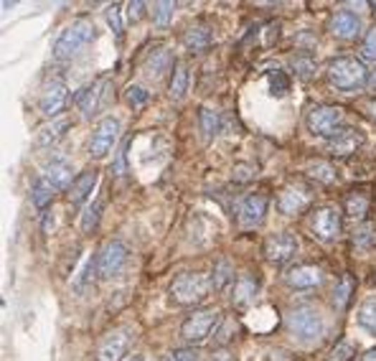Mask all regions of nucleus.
Here are the masks:
<instances>
[{"instance_id": "nucleus-35", "label": "nucleus", "mask_w": 376, "mask_h": 361, "mask_svg": "<svg viewBox=\"0 0 376 361\" xmlns=\"http://www.w3.org/2000/svg\"><path fill=\"white\" fill-rule=\"evenodd\" d=\"M105 15H107L110 28L115 31V36L122 39V34H125V23H122V6H119V3H112V6L105 11Z\"/></svg>"}, {"instance_id": "nucleus-29", "label": "nucleus", "mask_w": 376, "mask_h": 361, "mask_svg": "<svg viewBox=\"0 0 376 361\" xmlns=\"http://www.w3.org/2000/svg\"><path fill=\"white\" fill-rule=\"evenodd\" d=\"M354 244H356L361 252H369L376 247V224H361V227L354 232Z\"/></svg>"}, {"instance_id": "nucleus-10", "label": "nucleus", "mask_w": 376, "mask_h": 361, "mask_svg": "<svg viewBox=\"0 0 376 361\" xmlns=\"http://www.w3.org/2000/svg\"><path fill=\"white\" fill-rule=\"evenodd\" d=\"M127 343H130V336H127L125 328L110 331L97 346V361H122V356L127 351Z\"/></svg>"}, {"instance_id": "nucleus-38", "label": "nucleus", "mask_w": 376, "mask_h": 361, "mask_svg": "<svg viewBox=\"0 0 376 361\" xmlns=\"http://www.w3.org/2000/svg\"><path fill=\"white\" fill-rule=\"evenodd\" d=\"M270 87H272V94L285 97V94H287V89H290V79H287V74H285V72L270 74Z\"/></svg>"}, {"instance_id": "nucleus-9", "label": "nucleus", "mask_w": 376, "mask_h": 361, "mask_svg": "<svg viewBox=\"0 0 376 361\" xmlns=\"http://www.w3.org/2000/svg\"><path fill=\"white\" fill-rule=\"evenodd\" d=\"M297 237L290 235V232H283V235H272L270 239L264 242V257L275 265H283L297 252Z\"/></svg>"}, {"instance_id": "nucleus-7", "label": "nucleus", "mask_w": 376, "mask_h": 361, "mask_svg": "<svg viewBox=\"0 0 376 361\" xmlns=\"http://www.w3.org/2000/svg\"><path fill=\"white\" fill-rule=\"evenodd\" d=\"M127 257H130V252H127V247L122 244L119 239H112L107 242L105 247L99 249L97 254V273L102 280H110V277H115V275L119 273V270L127 265Z\"/></svg>"}, {"instance_id": "nucleus-31", "label": "nucleus", "mask_w": 376, "mask_h": 361, "mask_svg": "<svg viewBox=\"0 0 376 361\" xmlns=\"http://www.w3.org/2000/svg\"><path fill=\"white\" fill-rule=\"evenodd\" d=\"M231 280H234V270H231V262L229 260H219L216 268H214V275H212V288L214 290H224Z\"/></svg>"}, {"instance_id": "nucleus-16", "label": "nucleus", "mask_w": 376, "mask_h": 361, "mask_svg": "<svg viewBox=\"0 0 376 361\" xmlns=\"http://www.w3.org/2000/svg\"><path fill=\"white\" fill-rule=\"evenodd\" d=\"M285 280H287V285H290V288L313 290V288H318V285L323 282V273H320L318 268H313V265H295L292 270H287Z\"/></svg>"}, {"instance_id": "nucleus-8", "label": "nucleus", "mask_w": 376, "mask_h": 361, "mask_svg": "<svg viewBox=\"0 0 376 361\" xmlns=\"http://www.w3.org/2000/svg\"><path fill=\"white\" fill-rule=\"evenodd\" d=\"M119 135V120L117 117H102L94 125L92 138H89V155L92 158H105L110 150L115 147Z\"/></svg>"}, {"instance_id": "nucleus-27", "label": "nucleus", "mask_w": 376, "mask_h": 361, "mask_svg": "<svg viewBox=\"0 0 376 361\" xmlns=\"http://www.w3.org/2000/svg\"><path fill=\"white\" fill-rule=\"evenodd\" d=\"M53 191H56V188H53L46 178H36L33 180V188H31L33 204H36L39 209H46L48 204L53 201Z\"/></svg>"}, {"instance_id": "nucleus-14", "label": "nucleus", "mask_w": 376, "mask_h": 361, "mask_svg": "<svg viewBox=\"0 0 376 361\" xmlns=\"http://www.w3.org/2000/svg\"><path fill=\"white\" fill-rule=\"evenodd\" d=\"M361 143H363L361 130H354V127H341V130H338V133L328 140V153L338 155V158H344V155L356 153V147H361Z\"/></svg>"}, {"instance_id": "nucleus-12", "label": "nucleus", "mask_w": 376, "mask_h": 361, "mask_svg": "<svg viewBox=\"0 0 376 361\" xmlns=\"http://www.w3.org/2000/svg\"><path fill=\"white\" fill-rule=\"evenodd\" d=\"M267 214V196L252 194L239 204V224L245 229H254L264 221Z\"/></svg>"}, {"instance_id": "nucleus-2", "label": "nucleus", "mask_w": 376, "mask_h": 361, "mask_svg": "<svg viewBox=\"0 0 376 361\" xmlns=\"http://www.w3.org/2000/svg\"><path fill=\"white\" fill-rule=\"evenodd\" d=\"M366 79H369V72H366V67H363L361 61L349 59V56L330 61L328 81L336 89H341V92H354V89H361L363 84H366Z\"/></svg>"}, {"instance_id": "nucleus-22", "label": "nucleus", "mask_w": 376, "mask_h": 361, "mask_svg": "<svg viewBox=\"0 0 376 361\" xmlns=\"http://www.w3.org/2000/svg\"><path fill=\"white\" fill-rule=\"evenodd\" d=\"M44 178H46L53 188H66L69 183H74V180H72V168H69V163H66V161L46 163V166H44Z\"/></svg>"}, {"instance_id": "nucleus-5", "label": "nucleus", "mask_w": 376, "mask_h": 361, "mask_svg": "<svg viewBox=\"0 0 376 361\" xmlns=\"http://www.w3.org/2000/svg\"><path fill=\"white\" fill-rule=\"evenodd\" d=\"M341 125H344V110L341 107L318 105V107H311V112H308V127L318 138H328L330 140L341 130Z\"/></svg>"}, {"instance_id": "nucleus-50", "label": "nucleus", "mask_w": 376, "mask_h": 361, "mask_svg": "<svg viewBox=\"0 0 376 361\" xmlns=\"http://www.w3.org/2000/svg\"><path fill=\"white\" fill-rule=\"evenodd\" d=\"M374 8H376V3H374Z\"/></svg>"}, {"instance_id": "nucleus-43", "label": "nucleus", "mask_w": 376, "mask_h": 361, "mask_svg": "<svg viewBox=\"0 0 376 361\" xmlns=\"http://www.w3.org/2000/svg\"><path fill=\"white\" fill-rule=\"evenodd\" d=\"M143 3H138V0H135V3H130V6H127V18L132 20V23H135V20H140L143 18Z\"/></svg>"}, {"instance_id": "nucleus-48", "label": "nucleus", "mask_w": 376, "mask_h": 361, "mask_svg": "<svg viewBox=\"0 0 376 361\" xmlns=\"http://www.w3.org/2000/svg\"><path fill=\"white\" fill-rule=\"evenodd\" d=\"M369 110H371V114H374V120H376V100L371 102V107H369Z\"/></svg>"}, {"instance_id": "nucleus-39", "label": "nucleus", "mask_w": 376, "mask_h": 361, "mask_svg": "<svg viewBox=\"0 0 376 361\" xmlns=\"http://www.w3.org/2000/svg\"><path fill=\"white\" fill-rule=\"evenodd\" d=\"M311 176L318 180H323V183H333V180H336V171H333L328 163H313Z\"/></svg>"}, {"instance_id": "nucleus-24", "label": "nucleus", "mask_w": 376, "mask_h": 361, "mask_svg": "<svg viewBox=\"0 0 376 361\" xmlns=\"http://www.w3.org/2000/svg\"><path fill=\"white\" fill-rule=\"evenodd\" d=\"M188 81H191V74H188V67L186 64H176L173 69V77H171V100H183L186 92H188Z\"/></svg>"}, {"instance_id": "nucleus-4", "label": "nucleus", "mask_w": 376, "mask_h": 361, "mask_svg": "<svg viewBox=\"0 0 376 361\" xmlns=\"http://www.w3.org/2000/svg\"><path fill=\"white\" fill-rule=\"evenodd\" d=\"M212 282L206 280L204 275L198 273H183L179 275L171 285V295L173 301H179L181 306H193V303H201L209 295Z\"/></svg>"}, {"instance_id": "nucleus-18", "label": "nucleus", "mask_w": 376, "mask_h": 361, "mask_svg": "<svg viewBox=\"0 0 376 361\" xmlns=\"http://www.w3.org/2000/svg\"><path fill=\"white\" fill-rule=\"evenodd\" d=\"M107 89H110V79H99L97 84H92L89 89H84L79 97V107L84 112V117H92L99 107H102V102L107 100Z\"/></svg>"}, {"instance_id": "nucleus-21", "label": "nucleus", "mask_w": 376, "mask_h": 361, "mask_svg": "<svg viewBox=\"0 0 376 361\" xmlns=\"http://www.w3.org/2000/svg\"><path fill=\"white\" fill-rule=\"evenodd\" d=\"M181 41H183V46L188 48L191 54H201V51H206V48L214 44V34H212V28H206V26H191V28H186V34Z\"/></svg>"}, {"instance_id": "nucleus-15", "label": "nucleus", "mask_w": 376, "mask_h": 361, "mask_svg": "<svg viewBox=\"0 0 376 361\" xmlns=\"http://www.w3.org/2000/svg\"><path fill=\"white\" fill-rule=\"evenodd\" d=\"M330 34L346 41L356 39V36L361 34V18H358L356 13L346 11V8H341V11H336L333 18H330Z\"/></svg>"}, {"instance_id": "nucleus-40", "label": "nucleus", "mask_w": 376, "mask_h": 361, "mask_svg": "<svg viewBox=\"0 0 376 361\" xmlns=\"http://www.w3.org/2000/svg\"><path fill=\"white\" fill-rule=\"evenodd\" d=\"M361 56L366 61H376V28H371L361 44Z\"/></svg>"}, {"instance_id": "nucleus-13", "label": "nucleus", "mask_w": 376, "mask_h": 361, "mask_svg": "<svg viewBox=\"0 0 376 361\" xmlns=\"http://www.w3.org/2000/svg\"><path fill=\"white\" fill-rule=\"evenodd\" d=\"M66 100H69V89H66V84H61V81H53V84H48L44 92H41L39 97V110L46 117H56V114L61 112V110L66 107Z\"/></svg>"}, {"instance_id": "nucleus-46", "label": "nucleus", "mask_w": 376, "mask_h": 361, "mask_svg": "<svg viewBox=\"0 0 376 361\" xmlns=\"http://www.w3.org/2000/svg\"><path fill=\"white\" fill-rule=\"evenodd\" d=\"M51 227H53V216L46 214V219H44V232H48Z\"/></svg>"}, {"instance_id": "nucleus-6", "label": "nucleus", "mask_w": 376, "mask_h": 361, "mask_svg": "<svg viewBox=\"0 0 376 361\" xmlns=\"http://www.w3.org/2000/svg\"><path fill=\"white\" fill-rule=\"evenodd\" d=\"M216 323H219V310H196V313H191L183 321L181 336H183L188 343H201L212 336Z\"/></svg>"}, {"instance_id": "nucleus-25", "label": "nucleus", "mask_w": 376, "mask_h": 361, "mask_svg": "<svg viewBox=\"0 0 376 361\" xmlns=\"http://www.w3.org/2000/svg\"><path fill=\"white\" fill-rule=\"evenodd\" d=\"M257 295V280L252 275H242L237 282H234V303L237 306H247Z\"/></svg>"}, {"instance_id": "nucleus-28", "label": "nucleus", "mask_w": 376, "mask_h": 361, "mask_svg": "<svg viewBox=\"0 0 376 361\" xmlns=\"http://www.w3.org/2000/svg\"><path fill=\"white\" fill-rule=\"evenodd\" d=\"M351 293H354V277H351V275H344V277L336 282V288H333V306H336L338 310H344L351 301Z\"/></svg>"}, {"instance_id": "nucleus-45", "label": "nucleus", "mask_w": 376, "mask_h": 361, "mask_svg": "<svg viewBox=\"0 0 376 361\" xmlns=\"http://www.w3.org/2000/svg\"><path fill=\"white\" fill-rule=\"evenodd\" d=\"M212 361H237V359H234V356H231L229 351H219V354L212 356Z\"/></svg>"}, {"instance_id": "nucleus-33", "label": "nucleus", "mask_w": 376, "mask_h": 361, "mask_svg": "<svg viewBox=\"0 0 376 361\" xmlns=\"http://www.w3.org/2000/svg\"><path fill=\"white\" fill-rule=\"evenodd\" d=\"M176 13V3H155L153 6V23L158 28H168Z\"/></svg>"}, {"instance_id": "nucleus-19", "label": "nucleus", "mask_w": 376, "mask_h": 361, "mask_svg": "<svg viewBox=\"0 0 376 361\" xmlns=\"http://www.w3.org/2000/svg\"><path fill=\"white\" fill-rule=\"evenodd\" d=\"M308 201H311V196L305 194L303 188H285L283 194L278 196V209L283 211V214L292 216V214H300L305 206H308Z\"/></svg>"}, {"instance_id": "nucleus-3", "label": "nucleus", "mask_w": 376, "mask_h": 361, "mask_svg": "<svg viewBox=\"0 0 376 361\" xmlns=\"http://www.w3.org/2000/svg\"><path fill=\"white\" fill-rule=\"evenodd\" d=\"M287 326H290V331L300 339V341H318L325 331L323 315L318 313L313 306L292 308L290 318H287Z\"/></svg>"}, {"instance_id": "nucleus-30", "label": "nucleus", "mask_w": 376, "mask_h": 361, "mask_svg": "<svg viewBox=\"0 0 376 361\" xmlns=\"http://www.w3.org/2000/svg\"><path fill=\"white\" fill-rule=\"evenodd\" d=\"M356 318H358V326L366 328L371 336H376V301L374 298H369L366 303H361Z\"/></svg>"}, {"instance_id": "nucleus-20", "label": "nucleus", "mask_w": 376, "mask_h": 361, "mask_svg": "<svg viewBox=\"0 0 376 361\" xmlns=\"http://www.w3.org/2000/svg\"><path fill=\"white\" fill-rule=\"evenodd\" d=\"M94 186H97V171H84L79 178L72 183V191H69V204L72 206H82L89 196H92Z\"/></svg>"}, {"instance_id": "nucleus-47", "label": "nucleus", "mask_w": 376, "mask_h": 361, "mask_svg": "<svg viewBox=\"0 0 376 361\" xmlns=\"http://www.w3.org/2000/svg\"><path fill=\"white\" fill-rule=\"evenodd\" d=\"M363 361H376V348H371V351H366V354H363Z\"/></svg>"}, {"instance_id": "nucleus-49", "label": "nucleus", "mask_w": 376, "mask_h": 361, "mask_svg": "<svg viewBox=\"0 0 376 361\" xmlns=\"http://www.w3.org/2000/svg\"><path fill=\"white\" fill-rule=\"evenodd\" d=\"M160 361H171V359H160Z\"/></svg>"}, {"instance_id": "nucleus-36", "label": "nucleus", "mask_w": 376, "mask_h": 361, "mask_svg": "<svg viewBox=\"0 0 376 361\" xmlns=\"http://www.w3.org/2000/svg\"><path fill=\"white\" fill-rule=\"evenodd\" d=\"M292 69H295L297 77H303V79H308V77H311V74L316 72V61H313L311 56H305V54L292 56Z\"/></svg>"}, {"instance_id": "nucleus-23", "label": "nucleus", "mask_w": 376, "mask_h": 361, "mask_svg": "<svg viewBox=\"0 0 376 361\" xmlns=\"http://www.w3.org/2000/svg\"><path fill=\"white\" fill-rule=\"evenodd\" d=\"M69 127V120L59 117V120H51L48 125L39 127V133H36V145L39 147H48L51 143H56L64 135V130Z\"/></svg>"}, {"instance_id": "nucleus-11", "label": "nucleus", "mask_w": 376, "mask_h": 361, "mask_svg": "<svg viewBox=\"0 0 376 361\" xmlns=\"http://www.w3.org/2000/svg\"><path fill=\"white\" fill-rule=\"evenodd\" d=\"M313 232H316L318 239L323 242H333L341 235V214L338 209L333 206H323L316 211V219H313Z\"/></svg>"}, {"instance_id": "nucleus-1", "label": "nucleus", "mask_w": 376, "mask_h": 361, "mask_svg": "<svg viewBox=\"0 0 376 361\" xmlns=\"http://www.w3.org/2000/svg\"><path fill=\"white\" fill-rule=\"evenodd\" d=\"M94 36H97V28H94V23L89 18L72 20V23L56 36V41H53V56H56V59H72V56H77L79 51H84V48L92 44Z\"/></svg>"}, {"instance_id": "nucleus-26", "label": "nucleus", "mask_w": 376, "mask_h": 361, "mask_svg": "<svg viewBox=\"0 0 376 361\" xmlns=\"http://www.w3.org/2000/svg\"><path fill=\"white\" fill-rule=\"evenodd\" d=\"M198 125H201V133H204L206 140H212L214 135L219 133V127H221V117H219L216 110L201 107L198 110Z\"/></svg>"}, {"instance_id": "nucleus-17", "label": "nucleus", "mask_w": 376, "mask_h": 361, "mask_svg": "<svg viewBox=\"0 0 376 361\" xmlns=\"http://www.w3.org/2000/svg\"><path fill=\"white\" fill-rule=\"evenodd\" d=\"M173 67V54H171V48H155V51H150L145 59V64H143V72H145L148 79L153 81H160L165 77V74L171 72Z\"/></svg>"}, {"instance_id": "nucleus-37", "label": "nucleus", "mask_w": 376, "mask_h": 361, "mask_svg": "<svg viewBox=\"0 0 376 361\" xmlns=\"http://www.w3.org/2000/svg\"><path fill=\"white\" fill-rule=\"evenodd\" d=\"M148 100H150V94H148L143 87H135V84H132V87L125 89V102L130 105V107H135V110L143 107Z\"/></svg>"}, {"instance_id": "nucleus-32", "label": "nucleus", "mask_w": 376, "mask_h": 361, "mask_svg": "<svg viewBox=\"0 0 376 361\" xmlns=\"http://www.w3.org/2000/svg\"><path fill=\"white\" fill-rule=\"evenodd\" d=\"M369 211V199H366V194H354L346 199V214L351 216V219H361L363 214Z\"/></svg>"}, {"instance_id": "nucleus-41", "label": "nucleus", "mask_w": 376, "mask_h": 361, "mask_svg": "<svg viewBox=\"0 0 376 361\" xmlns=\"http://www.w3.org/2000/svg\"><path fill=\"white\" fill-rule=\"evenodd\" d=\"M354 356V346L349 341H341L336 348H333V354H330V361H351Z\"/></svg>"}, {"instance_id": "nucleus-44", "label": "nucleus", "mask_w": 376, "mask_h": 361, "mask_svg": "<svg viewBox=\"0 0 376 361\" xmlns=\"http://www.w3.org/2000/svg\"><path fill=\"white\" fill-rule=\"evenodd\" d=\"M125 153H127V143L122 145V150L117 153V163L112 166V173H115V176H122V173H125Z\"/></svg>"}, {"instance_id": "nucleus-34", "label": "nucleus", "mask_w": 376, "mask_h": 361, "mask_svg": "<svg viewBox=\"0 0 376 361\" xmlns=\"http://www.w3.org/2000/svg\"><path fill=\"white\" fill-rule=\"evenodd\" d=\"M102 206H105V204H102V199H97L92 206L84 211V216H82V232H84V235H89V232H94V229H97L99 216H102Z\"/></svg>"}, {"instance_id": "nucleus-42", "label": "nucleus", "mask_w": 376, "mask_h": 361, "mask_svg": "<svg viewBox=\"0 0 376 361\" xmlns=\"http://www.w3.org/2000/svg\"><path fill=\"white\" fill-rule=\"evenodd\" d=\"M173 361H201V351L198 348H179L173 351Z\"/></svg>"}]
</instances>
